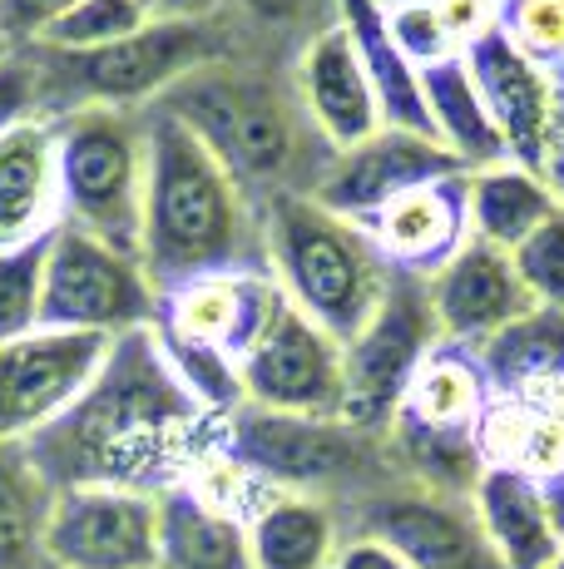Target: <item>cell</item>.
<instances>
[{
    "label": "cell",
    "instance_id": "9c48e42d",
    "mask_svg": "<svg viewBox=\"0 0 564 569\" xmlns=\"http://www.w3.org/2000/svg\"><path fill=\"white\" fill-rule=\"evenodd\" d=\"M159 292L144 262L60 223L46 243V278H40V327L90 337H124L154 327Z\"/></svg>",
    "mask_w": 564,
    "mask_h": 569
},
{
    "label": "cell",
    "instance_id": "4dcf8cb0",
    "mask_svg": "<svg viewBox=\"0 0 564 569\" xmlns=\"http://www.w3.org/2000/svg\"><path fill=\"white\" fill-rule=\"evenodd\" d=\"M46 243H26V248H6V253H0V347L40 327Z\"/></svg>",
    "mask_w": 564,
    "mask_h": 569
},
{
    "label": "cell",
    "instance_id": "f546056e",
    "mask_svg": "<svg viewBox=\"0 0 564 569\" xmlns=\"http://www.w3.org/2000/svg\"><path fill=\"white\" fill-rule=\"evenodd\" d=\"M144 20H154L139 0H74L70 10L46 30L40 46L50 50H94V46H114V40L134 36Z\"/></svg>",
    "mask_w": 564,
    "mask_h": 569
},
{
    "label": "cell",
    "instance_id": "b9f144b4",
    "mask_svg": "<svg viewBox=\"0 0 564 569\" xmlns=\"http://www.w3.org/2000/svg\"><path fill=\"white\" fill-rule=\"evenodd\" d=\"M545 183H550V193L564 203V139L550 149V159H545Z\"/></svg>",
    "mask_w": 564,
    "mask_h": 569
},
{
    "label": "cell",
    "instance_id": "e575fe53",
    "mask_svg": "<svg viewBox=\"0 0 564 569\" xmlns=\"http://www.w3.org/2000/svg\"><path fill=\"white\" fill-rule=\"evenodd\" d=\"M431 10H436L455 54H465L475 40L501 30V0H431Z\"/></svg>",
    "mask_w": 564,
    "mask_h": 569
},
{
    "label": "cell",
    "instance_id": "7a4b0ae2",
    "mask_svg": "<svg viewBox=\"0 0 564 569\" xmlns=\"http://www.w3.org/2000/svg\"><path fill=\"white\" fill-rule=\"evenodd\" d=\"M144 139L139 262L154 292L209 272H268L263 208L243 183L164 109H144Z\"/></svg>",
    "mask_w": 564,
    "mask_h": 569
},
{
    "label": "cell",
    "instance_id": "6da1fadb",
    "mask_svg": "<svg viewBox=\"0 0 564 569\" xmlns=\"http://www.w3.org/2000/svg\"><path fill=\"white\" fill-rule=\"evenodd\" d=\"M219 426L179 387L154 327H139L114 337L80 401L26 446L56 490L124 486L159 496L219 441Z\"/></svg>",
    "mask_w": 564,
    "mask_h": 569
},
{
    "label": "cell",
    "instance_id": "9a60e30c",
    "mask_svg": "<svg viewBox=\"0 0 564 569\" xmlns=\"http://www.w3.org/2000/svg\"><path fill=\"white\" fill-rule=\"evenodd\" d=\"M455 173H465V163L455 159L441 139L382 124L366 144L332 154V163L318 173V183H312L308 193L318 203H328L332 213L362 223V218H372L376 208H386L392 199H401V193L455 179Z\"/></svg>",
    "mask_w": 564,
    "mask_h": 569
},
{
    "label": "cell",
    "instance_id": "5bb4252c",
    "mask_svg": "<svg viewBox=\"0 0 564 569\" xmlns=\"http://www.w3.org/2000/svg\"><path fill=\"white\" fill-rule=\"evenodd\" d=\"M475 90L485 100L495 134L505 144V159L530 173H545L550 149L560 144V84L545 64L510 46L505 30H491L461 54Z\"/></svg>",
    "mask_w": 564,
    "mask_h": 569
},
{
    "label": "cell",
    "instance_id": "5b68a950",
    "mask_svg": "<svg viewBox=\"0 0 564 569\" xmlns=\"http://www.w3.org/2000/svg\"><path fill=\"white\" fill-rule=\"evenodd\" d=\"M154 109L179 119L243 183L248 199L258 189H268V199L282 193L278 183L298 163L302 104H292L282 90H273L263 74L238 70L233 60H213L203 70L183 74Z\"/></svg>",
    "mask_w": 564,
    "mask_h": 569
},
{
    "label": "cell",
    "instance_id": "8992f818",
    "mask_svg": "<svg viewBox=\"0 0 564 569\" xmlns=\"http://www.w3.org/2000/svg\"><path fill=\"white\" fill-rule=\"evenodd\" d=\"M223 446L263 490L312 500H366L401 476H376L386 436H362L322 416H282L238 407L223 421Z\"/></svg>",
    "mask_w": 564,
    "mask_h": 569
},
{
    "label": "cell",
    "instance_id": "d6986e66",
    "mask_svg": "<svg viewBox=\"0 0 564 569\" xmlns=\"http://www.w3.org/2000/svg\"><path fill=\"white\" fill-rule=\"evenodd\" d=\"M60 228L56 119L36 114L0 134V253L46 243Z\"/></svg>",
    "mask_w": 564,
    "mask_h": 569
},
{
    "label": "cell",
    "instance_id": "74e56055",
    "mask_svg": "<svg viewBox=\"0 0 564 569\" xmlns=\"http://www.w3.org/2000/svg\"><path fill=\"white\" fill-rule=\"evenodd\" d=\"M332 569H411V565L401 560L392 545L376 540V535H346Z\"/></svg>",
    "mask_w": 564,
    "mask_h": 569
},
{
    "label": "cell",
    "instance_id": "30bf717a",
    "mask_svg": "<svg viewBox=\"0 0 564 569\" xmlns=\"http://www.w3.org/2000/svg\"><path fill=\"white\" fill-rule=\"evenodd\" d=\"M243 407L282 411V416H322L338 421L342 407V342L328 337L312 317H302L282 298L273 322L238 362Z\"/></svg>",
    "mask_w": 564,
    "mask_h": 569
},
{
    "label": "cell",
    "instance_id": "44dd1931",
    "mask_svg": "<svg viewBox=\"0 0 564 569\" xmlns=\"http://www.w3.org/2000/svg\"><path fill=\"white\" fill-rule=\"evenodd\" d=\"M471 510L505 569H550L560 535L545 516L540 480L515 466H485L471 490Z\"/></svg>",
    "mask_w": 564,
    "mask_h": 569
},
{
    "label": "cell",
    "instance_id": "1f68e13d",
    "mask_svg": "<svg viewBox=\"0 0 564 569\" xmlns=\"http://www.w3.org/2000/svg\"><path fill=\"white\" fill-rule=\"evenodd\" d=\"M510 262H515V278L525 282L535 308L564 312V203L525 238V243L510 248Z\"/></svg>",
    "mask_w": 564,
    "mask_h": 569
},
{
    "label": "cell",
    "instance_id": "f1b7e54d",
    "mask_svg": "<svg viewBox=\"0 0 564 569\" xmlns=\"http://www.w3.org/2000/svg\"><path fill=\"white\" fill-rule=\"evenodd\" d=\"M421 94H426L431 134L465 163V173L491 169V163L505 159V144H501V134H495L491 114H485V100H481V90H475L461 54H451V60H441V64H426V70H421Z\"/></svg>",
    "mask_w": 564,
    "mask_h": 569
},
{
    "label": "cell",
    "instance_id": "bcb514c9",
    "mask_svg": "<svg viewBox=\"0 0 564 569\" xmlns=\"http://www.w3.org/2000/svg\"><path fill=\"white\" fill-rule=\"evenodd\" d=\"M376 6H382V10H386V6H401V0H376Z\"/></svg>",
    "mask_w": 564,
    "mask_h": 569
},
{
    "label": "cell",
    "instance_id": "277c9868",
    "mask_svg": "<svg viewBox=\"0 0 564 569\" xmlns=\"http://www.w3.org/2000/svg\"><path fill=\"white\" fill-rule=\"evenodd\" d=\"M228 40L213 20H169L154 16L134 36L94 50H50L30 46L26 60L36 70L40 114L60 119L70 109H154L183 74L223 60Z\"/></svg>",
    "mask_w": 564,
    "mask_h": 569
},
{
    "label": "cell",
    "instance_id": "d590c367",
    "mask_svg": "<svg viewBox=\"0 0 564 569\" xmlns=\"http://www.w3.org/2000/svg\"><path fill=\"white\" fill-rule=\"evenodd\" d=\"M70 6L74 0H0V36L10 40V50H30Z\"/></svg>",
    "mask_w": 564,
    "mask_h": 569
},
{
    "label": "cell",
    "instance_id": "f6af8a7d",
    "mask_svg": "<svg viewBox=\"0 0 564 569\" xmlns=\"http://www.w3.org/2000/svg\"><path fill=\"white\" fill-rule=\"evenodd\" d=\"M6 54H10V40H6V36H0V60H6Z\"/></svg>",
    "mask_w": 564,
    "mask_h": 569
},
{
    "label": "cell",
    "instance_id": "83f0119b",
    "mask_svg": "<svg viewBox=\"0 0 564 569\" xmlns=\"http://www.w3.org/2000/svg\"><path fill=\"white\" fill-rule=\"evenodd\" d=\"M56 486L36 466L30 446L0 441V569H56L46 550Z\"/></svg>",
    "mask_w": 564,
    "mask_h": 569
},
{
    "label": "cell",
    "instance_id": "8fae6325",
    "mask_svg": "<svg viewBox=\"0 0 564 569\" xmlns=\"http://www.w3.org/2000/svg\"><path fill=\"white\" fill-rule=\"evenodd\" d=\"M110 357V337L90 332H36L0 347V441H36L56 426L94 381L100 362Z\"/></svg>",
    "mask_w": 564,
    "mask_h": 569
},
{
    "label": "cell",
    "instance_id": "f35d334b",
    "mask_svg": "<svg viewBox=\"0 0 564 569\" xmlns=\"http://www.w3.org/2000/svg\"><path fill=\"white\" fill-rule=\"evenodd\" d=\"M238 6H243L248 16L273 20V26H282V20H302V16H308L312 0H238Z\"/></svg>",
    "mask_w": 564,
    "mask_h": 569
},
{
    "label": "cell",
    "instance_id": "60d3db41",
    "mask_svg": "<svg viewBox=\"0 0 564 569\" xmlns=\"http://www.w3.org/2000/svg\"><path fill=\"white\" fill-rule=\"evenodd\" d=\"M223 0H159V16L169 20H213Z\"/></svg>",
    "mask_w": 564,
    "mask_h": 569
},
{
    "label": "cell",
    "instance_id": "ba28073f",
    "mask_svg": "<svg viewBox=\"0 0 564 569\" xmlns=\"http://www.w3.org/2000/svg\"><path fill=\"white\" fill-rule=\"evenodd\" d=\"M441 347V327L421 272L392 268L386 292L366 327L342 347V407L338 421L362 436H386L406 401L411 377Z\"/></svg>",
    "mask_w": 564,
    "mask_h": 569
},
{
    "label": "cell",
    "instance_id": "4316f807",
    "mask_svg": "<svg viewBox=\"0 0 564 569\" xmlns=\"http://www.w3.org/2000/svg\"><path fill=\"white\" fill-rule=\"evenodd\" d=\"M471 357L481 362L485 381H491V397H530V391L560 387L564 381V312L530 308Z\"/></svg>",
    "mask_w": 564,
    "mask_h": 569
},
{
    "label": "cell",
    "instance_id": "4fadbf2b",
    "mask_svg": "<svg viewBox=\"0 0 564 569\" xmlns=\"http://www.w3.org/2000/svg\"><path fill=\"white\" fill-rule=\"evenodd\" d=\"M356 506L362 520L352 535H376L411 569H505L475 525L471 500L461 496H436L411 480H392Z\"/></svg>",
    "mask_w": 564,
    "mask_h": 569
},
{
    "label": "cell",
    "instance_id": "ac0fdd59",
    "mask_svg": "<svg viewBox=\"0 0 564 569\" xmlns=\"http://www.w3.org/2000/svg\"><path fill=\"white\" fill-rule=\"evenodd\" d=\"M298 104L332 154L366 144V139L382 129V104H376L366 64H362V54H356L342 20H328V26L302 46Z\"/></svg>",
    "mask_w": 564,
    "mask_h": 569
},
{
    "label": "cell",
    "instance_id": "ffe728a7",
    "mask_svg": "<svg viewBox=\"0 0 564 569\" xmlns=\"http://www.w3.org/2000/svg\"><path fill=\"white\" fill-rule=\"evenodd\" d=\"M362 228L376 243V253L386 258V268L426 278L471 238V223H465V173L401 193L386 208H376L372 218H362Z\"/></svg>",
    "mask_w": 564,
    "mask_h": 569
},
{
    "label": "cell",
    "instance_id": "ee69618b",
    "mask_svg": "<svg viewBox=\"0 0 564 569\" xmlns=\"http://www.w3.org/2000/svg\"><path fill=\"white\" fill-rule=\"evenodd\" d=\"M139 6H144V10H149V16H159V0H139Z\"/></svg>",
    "mask_w": 564,
    "mask_h": 569
},
{
    "label": "cell",
    "instance_id": "ab89813d",
    "mask_svg": "<svg viewBox=\"0 0 564 569\" xmlns=\"http://www.w3.org/2000/svg\"><path fill=\"white\" fill-rule=\"evenodd\" d=\"M540 500H545V516H550V525H555V535L564 540V470L540 480Z\"/></svg>",
    "mask_w": 564,
    "mask_h": 569
},
{
    "label": "cell",
    "instance_id": "7c38bea8",
    "mask_svg": "<svg viewBox=\"0 0 564 569\" xmlns=\"http://www.w3.org/2000/svg\"><path fill=\"white\" fill-rule=\"evenodd\" d=\"M46 550L56 569H159V496L124 486L56 490Z\"/></svg>",
    "mask_w": 564,
    "mask_h": 569
},
{
    "label": "cell",
    "instance_id": "7402d4cb",
    "mask_svg": "<svg viewBox=\"0 0 564 569\" xmlns=\"http://www.w3.org/2000/svg\"><path fill=\"white\" fill-rule=\"evenodd\" d=\"M342 520L328 500L268 490L248 516L253 569H332L342 550Z\"/></svg>",
    "mask_w": 564,
    "mask_h": 569
},
{
    "label": "cell",
    "instance_id": "d4e9b609",
    "mask_svg": "<svg viewBox=\"0 0 564 569\" xmlns=\"http://www.w3.org/2000/svg\"><path fill=\"white\" fill-rule=\"evenodd\" d=\"M555 208L560 199L550 193L545 173H530L510 159L465 173V223H471V238L505 248V253L515 243H525Z\"/></svg>",
    "mask_w": 564,
    "mask_h": 569
},
{
    "label": "cell",
    "instance_id": "cb8c5ba5",
    "mask_svg": "<svg viewBox=\"0 0 564 569\" xmlns=\"http://www.w3.org/2000/svg\"><path fill=\"white\" fill-rule=\"evenodd\" d=\"M485 407H491V381H485L481 362L465 347L441 342L411 377L406 401H401L392 426H411V431L431 436H475Z\"/></svg>",
    "mask_w": 564,
    "mask_h": 569
},
{
    "label": "cell",
    "instance_id": "7bdbcfd3",
    "mask_svg": "<svg viewBox=\"0 0 564 569\" xmlns=\"http://www.w3.org/2000/svg\"><path fill=\"white\" fill-rule=\"evenodd\" d=\"M550 569H564V540H560V550H555V565H550Z\"/></svg>",
    "mask_w": 564,
    "mask_h": 569
},
{
    "label": "cell",
    "instance_id": "836d02e7",
    "mask_svg": "<svg viewBox=\"0 0 564 569\" xmlns=\"http://www.w3.org/2000/svg\"><path fill=\"white\" fill-rule=\"evenodd\" d=\"M386 36H392V46L406 54L416 70H426V64H441L451 60V40L446 30H441L436 10H431V0H401V6H386Z\"/></svg>",
    "mask_w": 564,
    "mask_h": 569
},
{
    "label": "cell",
    "instance_id": "603a6c76",
    "mask_svg": "<svg viewBox=\"0 0 564 569\" xmlns=\"http://www.w3.org/2000/svg\"><path fill=\"white\" fill-rule=\"evenodd\" d=\"M159 569H253L248 520L189 486L159 490Z\"/></svg>",
    "mask_w": 564,
    "mask_h": 569
},
{
    "label": "cell",
    "instance_id": "484cf974",
    "mask_svg": "<svg viewBox=\"0 0 564 569\" xmlns=\"http://www.w3.org/2000/svg\"><path fill=\"white\" fill-rule=\"evenodd\" d=\"M338 20L346 26V36H352V46L366 64V80H372L376 104H382V124L436 139L431 134L426 94H421V70L392 46L382 6L376 0H338Z\"/></svg>",
    "mask_w": 564,
    "mask_h": 569
},
{
    "label": "cell",
    "instance_id": "52a82bcc",
    "mask_svg": "<svg viewBox=\"0 0 564 569\" xmlns=\"http://www.w3.org/2000/svg\"><path fill=\"white\" fill-rule=\"evenodd\" d=\"M60 223L139 258L144 223V109H70L56 119Z\"/></svg>",
    "mask_w": 564,
    "mask_h": 569
},
{
    "label": "cell",
    "instance_id": "8d00e7d4",
    "mask_svg": "<svg viewBox=\"0 0 564 569\" xmlns=\"http://www.w3.org/2000/svg\"><path fill=\"white\" fill-rule=\"evenodd\" d=\"M40 114V94H36V70H30L26 50H10L0 60V134L26 119Z\"/></svg>",
    "mask_w": 564,
    "mask_h": 569
},
{
    "label": "cell",
    "instance_id": "3957f363",
    "mask_svg": "<svg viewBox=\"0 0 564 569\" xmlns=\"http://www.w3.org/2000/svg\"><path fill=\"white\" fill-rule=\"evenodd\" d=\"M263 248L278 292L346 347L386 292V258L362 223L332 213L308 189L263 199Z\"/></svg>",
    "mask_w": 564,
    "mask_h": 569
},
{
    "label": "cell",
    "instance_id": "2e32d148",
    "mask_svg": "<svg viewBox=\"0 0 564 569\" xmlns=\"http://www.w3.org/2000/svg\"><path fill=\"white\" fill-rule=\"evenodd\" d=\"M426 298L436 312L441 342L465 347V352H481L495 332H505L515 317L535 308L525 282L515 278L510 253L481 238H465L436 272H426Z\"/></svg>",
    "mask_w": 564,
    "mask_h": 569
},
{
    "label": "cell",
    "instance_id": "e0dca14e",
    "mask_svg": "<svg viewBox=\"0 0 564 569\" xmlns=\"http://www.w3.org/2000/svg\"><path fill=\"white\" fill-rule=\"evenodd\" d=\"M278 308L282 292L273 272H209V278L159 292L154 332L173 337V342L213 347V352H228L233 362H243V352L273 322Z\"/></svg>",
    "mask_w": 564,
    "mask_h": 569
},
{
    "label": "cell",
    "instance_id": "d6a6232c",
    "mask_svg": "<svg viewBox=\"0 0 564 569\" xmlns=\"http://www.w3.org/2000/svg\"><path fill=\"white\" fill-rule=\"evenodd\" d=\"M501 30L545 70L564 60V0H501Z\"/></svg>",
    "mask_w": 564,
    "mask_h": 569
}]
</instances>
